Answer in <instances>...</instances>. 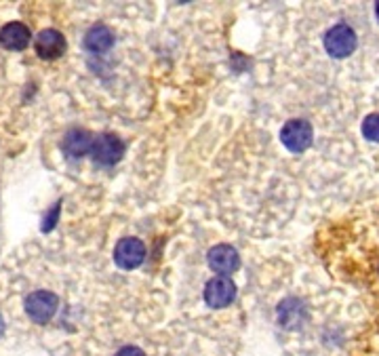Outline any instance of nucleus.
Returning a JSON list of instances; mask_svg holds the SVG:
<instances>
[{"mask_svg":"<svg viewBox=\"0 0 379 356\" xmlns=\"http://www.w3.org/2000/svg\"><path fill=\"white\" fill-rule=\"evenodd\" d=\"M124 141L114 135V133H99L93 137V146H91V156L97 165H103V167H112L116 165L122 156H124Z\"/></svg>","mask_w":379,"mask_h":356,"instance_id":"obj_1","label":"nucleus"},{"mask_svg":"<svg viewBox=\"0 0 379 356\" xmlns=\"http://www.w3.org/2000/svg\"><path fill=\"white\" fill-rule=\"evenodd\" d=\"M314 139V131L312 125L304 118H293L289 122H285L283 131H281V141L283 146L293 152V154H302L312 146Z\"/></svg>","mask_w":379,"mask_h":356,"instance_id":"obj_2","label":"nucleus"},{"mask_svg":"<svg viewBox=\"0 0 379 356\" xmlns=\"http://www.w3.org/2000/svg\"><path fill=\"white\" fill-rule=\"evenodd\" d=\"M356 44H359L356 32L348 23H338L329 27V32L325 34V49L329 55L338 59L350 57L356 51Z\"/></svg>","mask_w":379,"mask_h":356,"instance_id":"obj_3","label":"nucleus"},{"mask_svg":"<svg viewBox=\"0 0 379 356\" xmlns=\"http://www.w3.org/2000/svg\"><path fill=\"white\" fill-rule=\"evenodd\" d=\"M25 314L34 321V323H38V325H46L53 317H55V312H57V308H59V298L53 293V291H44V289H40V291H34V293H30L27 298H25Z\"/></svg>","mask_w":379,"mask_h":356,"instance_id":"obj_4","label":"nucleus"},{"mask_svg":"<svg viewBox=\"0 0 379 356\" xmlns=\"http://www.w3.org/2000/svg\"><path fill=\"white\" fill-rule=\"evenodd\" d=\"M143 260H146V245L135 236L122 239L114 247V262L122 270H135L137 266L143 264Z\"/></svg>","mask_w":379,"mask_h":356,"instance_id":"obj_5","label":"nucleus"},{"mask_svg":"<svg viewBox=\"0 0 379 356\" xmlns=\"http://www.w3.org/2000/svg\"><path fill=\"white\" fill-rule=\"evenodd\" d=\"M236 298V285L230 276H213L205 285V302L209 308H226Z\"/></svg>","mask_w":379,"mask_h":356,"instance_id":"obj_6","label":"nucleus"},{"mask_svg":"<svg viewBox=\"0 0 379 356\" xmlns=\"http://www.w3.org/2000/svg\"><path fill=\"white\" fill-rule=\"evenodd\" d=\"M207 262L209 268L219 274V276H228L232 272H236L240 268V255L232 245H215L209 249L207 253Z\"/></svg>","mask_w":379,"mask_h":356,"instance_id":"obj_7","label":"nucleus"},{"mask_svg":"<svg viewBox=\"0 0 379 356\" xmlns=\"http://www.w3.org/2000/svg\"><path fill=\"white\" fill-rule=\"evenodd\" d=\"M65 38L59 30H42L34 38V51L40 59H57L65 53Z\"/></svg>","mask_w":379,"mask_h":356,"instance_id":"obj_8","label":"nucleus"},{"mask_svg":"<svg viewBox=\"0 0 379 356\" xmlns=\"http://www.w3.org/2000/svg\"><path fill=\"white\" fill-rule=\"evenodd\" d=\"M93 137H95V135H93L91 131L74 127V129L65 131V135H63V139H61V150H63V154H65L68 158L78 160V158H82V156H86V154L91 152Z\"/></svg>","mask_w":379,"mask_h":356,"instance_id":"obj_9","label":"nucleus"},{"mask_svg":"<svg viewBox=\"0 0 379 356\" xmlns=\"http://www.w3.org/2000/svg\"><path fill=\"white\" fill-rule=\"evenodd\" d=\"M30 38H32V32L21 21H11L0 27V44L6 51H23L30 44Z\"/></svg>","mask_w":379,"mask_h":356,"instance_id":"obj_10","label":"nucleus"},{"mask_svg":"<svg viewBox=\"0 0 379 356\" xmlns=\"http://www.w3.org/2000/svg\"><path fill=\"white\" fill-rule=\"evenodd\" d=\"M114 44V32L105 23H95L84 34V49L93 55L110 51Z\"/></svg>","mask_w":379,"mask_h":356,"instance_id":"obj_11","label":"nucleus"},{"mask_svg":"<svg viewBox=\"0 0 379 356\" xmlns=\"http://www.w3.org/2000/svg\"><path fill=\"white\" fill-rule=\"evenodd\" d=\"M304 312L302 304L297 300H287L278 306V319H281V325L285 327H297L302 323L300 314Z\"/></svg>","mask_w":379,"mask_h":356,"instance_id":"obj_12","label":"nucleus"},{"mask_svg":"<svg viewBox=\"0 0 379 356\" xmlns=\"http://www.w3.org/2000/svg\"><path fill=\"white\" fill-rule=\"evenodd\" d=\"M363 135L371 141H379V114H369L363 120Z\"/></svg>","mask_w":379,"mask_h":356,"instance_id":"obj_13","label":"nucleus"},{"mask_svg":"<svg viewBox=\"0 0 379 356\" xmlns=\"http://www.w3.org/2000/svg\"><path fill=\"white\" fill-rule=\"evenodd\" d=\"M59 213H61V201H57L53 207H51V211L44 215V220H42V232H51L55 226H57V222H59Z\"/></svg>","mask_w":379,"mask_h":356,"instance_id":"obj_14","label":"nucleus"},{"mask_svg":"<svg viewBox=\"0 0 379 356\" xmlns=\"http://www.w3.org/2000/svg\"><path fill=\"white\" fill-rule=\"evenodd\" d=\"M116 356H146V352L137 346H124L116 352Z\"/></svg>","mask_w":379,"mask_h":356,"instance_id":"obj_15","label":"nucleus"},{"mask_svg":"<svg viewBox=\"0 0 379 356\" xmlns=\"http://www.w3.org/2000/svg\"><path fill=\"white\" fill-rule=\"evenodd\" d=\"M2 333H4V319H2V314H0V338H2Z\"/></svg>","mask_w":379,"mask_h":356,"instance_id":"obj_16","label":"nucleus"}]
</instances>
